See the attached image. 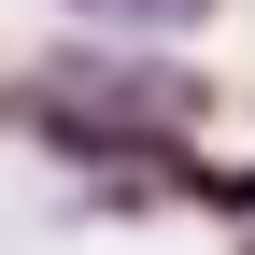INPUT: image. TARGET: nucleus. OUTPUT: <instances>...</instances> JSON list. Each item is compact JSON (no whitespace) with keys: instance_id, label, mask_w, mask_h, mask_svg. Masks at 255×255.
I'll use <instances>...</instances> for the list:
<instances>
[{"instance_id":"2","label":"nucleus","mask_w":255,"mask_h":255,"mask_svg":"<svg viewBox=\"0 0 255 255\" xmlns=\"http://www.w3.org/2000/svg\"><path fill=\"white\" fill-rule=\"evenodd\" d=\"M85 28H142V43H170V28H199L213 0H71Z\"/></svg>"},{"instance_id":"1","label":"nucleus","mask_w":255,"mask_h":255,"mask_svg":"<svg viewBox=\"0 0 255 255\" xmlns=\"http://www.w3.org/2000/svg\"><path fill=\"white\" fill-rule=\"evenodd\" d=\"M213 114V85L184 71V57H57V71L0 85V128H28V142L57 156H100V170H156V156H184V128Z\"/></svg>"}]
</instances>
